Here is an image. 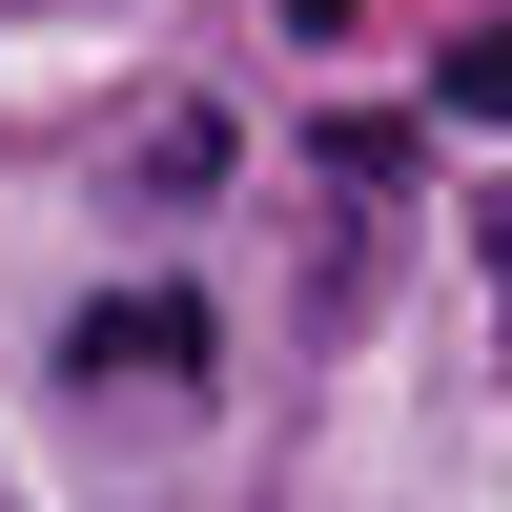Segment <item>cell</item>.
Instances as JSON below:
<instances>
[{
	"label": "cell",
	"mask_w": 512,
	"mask_h": 512,
	"mask_svg": "<svg viewBox=\"0 0 512 512\" xmlns=\"http://www.w3.org/2000/svg\"><path fill=\"white\" fill-rule=\"evenodd\" d=\"M62 369H103V390H185V369H205V308H185V287H123V308H82Z\"/></svg>",
	"instance_id": "obj_1"
},
{
	"label": "cell",
	"mask_w": 512,
	"mask_h": 512,
	"mask_svg": "<svg viewBox=\"0 0 512 512\" xmlns=\"http://www.w3.org/2000/svg\"><path fill=\"white\" fill-rule=\"evenodd\" d=\"M451 123H512V21H472V41H451Z\"/></svg>",
	"instance_id": "obj_2"
},
{
	"label": "cell",
	"mask_w": 512,
	"mask_h": 512,
	"mask_svg": "<svg viewBox=\"0 0 512 512\" xmlns=\"http://www.w3.org/2000/svg\"><path fill=\"white\" fill-rule=\"evenodd\" d=\"M472 246H492V287H512V205H472Z\"/></svg>",
	"instance_id": "obj_3"
}]
</instances>
